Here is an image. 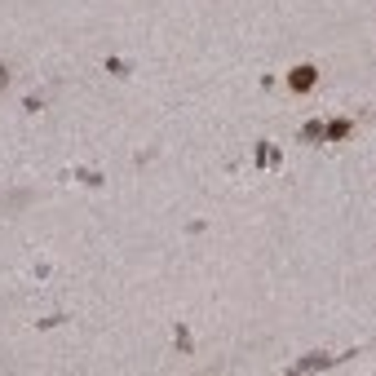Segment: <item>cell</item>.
I'll return each mask as SVG.
<instances>
[{"label":"cell","mask_w":376,"mask_h":376,"mask_svg":"<svg viewBox=\"0 0 376 376\" xmlns=\"http://www.w3.org/2000/svg\"><path fill=\"white\" fill-rule=\"evenodd\" d=\"M310 84H314V67H297V71H293V89H297V93H306Z\"/></svg>","instance_id":"obj_1"},{"label":"cell","mask_w":376,"mask_h":376,"mask_svg":"<svg viewBox=\"0 0 376 376\" xmlns=\"http://www.w3.org/2000/svg\"><path fill=\"white\" fill-rule=\"evenodd\" d=\"M0 89H9V67H0Z\"/></svg>","instance_id":"obj_2"}]
</instances>
